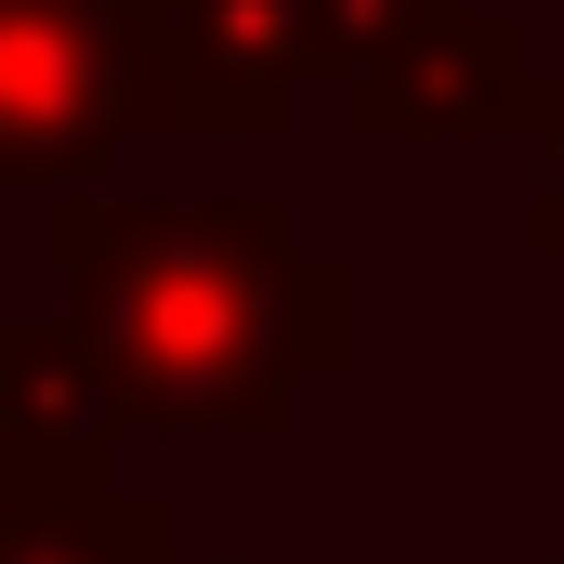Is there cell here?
I'll list each match as a JSON object with an SVG mask.
<instances>
[{"mask_svg":"<svg viewBox=\"0 0 564 564\" xmlns=\"http://www.w3.org/2000/svg\"><path fill=\"white\" fill-rule=\"evenodd\" d=\"M53 263L79 341L106 355L119 433L263 446L355 355V276L289 197H66Z\"/></svg>","mask_w":564,"mask_h":564,"instance_id":"obj_1","label":"cell"},{"mask_svg":"<svg viewBox=\"0 0 564 564\" xmlns=\"http://www.w3.org/2000/svg\"><path fill=\"white\" fill-rule=\"evenodd\" d=\"M144 119V0H0V197H93Z\"/></svg>","mask_w":564,"mask_h":564,"instance_id":"obj_2","label":"cell"},{"mask_svg":"<svg viewBox=\"0 0 564 564\" xmlns=\"http://www.w3.org/2000/svg\"><path fill=\"white\" fill-rule=\"evenodd\" d=\"M539 26H512V13H446L433 40L408 53H381L341 106H355V132L381 144H446V132H525V106H539Z\"/></svg>","mask_w":564,"mask_h":564,"instance_id":"obj_3","label":"cell"},{"mask_svg":"<svg viewBox=\"0 0 564 564\" xmlns=\"http://www.w3.org/2000/svg\"><path fill=\"white\" fill-rule=\"evenodd\" d=\"M0 564H184V525L158 486H119V459H79V473L0 459Z\"/></svg>","mask_w":564,"mask_h":564,"instance_id":"obj_4","label":"cell"},{"mask_svg":"<svg viewBox=\"0 0 564 564\" xmlns=\"http://www.w3.org/2000/svg\"><path fill=\"white\" fill-rule=\"evenodd\" d=\"M119 446L106 355L79 341V315H0V459L13 473H79Z\"/></svg>","mask_w":564,"mask_h":564,"instance_id":"obj_5","label":"cell"},{"mask_svg":"<svg viewBox=\"0 0 564 564\" xmlns=\"http://www.w3.org/2000/svg\"><path fill=\"white\" fill-rule=\"evenodd\" d=\"M315 13V79L328 93H355L381 53H408V40H433L446 13H473V0H302Z\"/></svg>","mask_w":564,"mask_h":564,"instance_id":"obj_6","label":"cell"},{"mask_svg":"<svg viewBox=\"0 0 564 564\" xmlns=\"http://www.w3.org/2000/svg\"><path fill=\"white\" fill-rule=\"evenodd\" d=\"M525 224L564 263V79H539V106H525Z\"/></svg>","mask_w":564,"mask_h":564,"instance_id":"obj_7","label":"cell"},{"mask_svg":"<svg viewBox=\"0 0 564 564\" xmlns=\"http://www.w3.org/2000/svg\"><path fill=\"white\" fill-rule=\"evenodd\" d=\"M184 564H276V552H184Z\"/></svg>","mask_w":564,"mask_h":564,"instance_id":"obj_8","label":"cell"},{"mask_svg":"<svg viewBox=\"0 0 564 564\" xmlns=\"http://www.w3.org/2000/svg\"><path fill=\"white\" fill-rule=\"evenodd\" d=\"M552 564H564V552H552Z\"/></svg>","mask_w":564,"mask_h":564,"instance_id":"obj_9","label":"cell"}]
</instances>
